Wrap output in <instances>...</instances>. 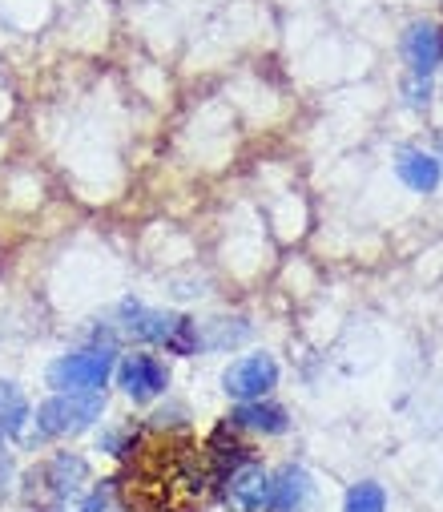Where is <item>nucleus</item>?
Listing matches in <instances>:
<instances>
[{"instance_id":"4468645a","label":"nucleus","mask_w":443,"mask_h":512,"mask_svg":"<svg viewBox=\"0 0 443 512\" xmlns=\"http://www.w3.org/2000/svg\"><path fill=\"white\" fill-rule=\"evenodd\" d=\"M343 512H387V492L379 484H355L343 500Z\"/></svg>"},{"instance_id":"423d86ee","label":"nucleus","mask_w":443,"mask_h":512,"mask_svg":"<svg viewBox=\"0 0 443 512\" xmlns=\"http://www.w3.org/2000/svg\"><path fill=\"white\" fill-rule=\"evenodd\" d=\"M226 500L234 512H262L270 504V476L262 464L246 460L234 472H226Z\"/></svg>"},{"instance_id":"20e7f679","label":"nucleus","mask_w":443,"mask_h":512,"mask_svg":"<svg viewBox=\"0 0 443 512\" xmlns=\"http://www.w3.org/2000/svg\"><path fill=\"white\" fill-rule=\"evenodd\" d=\"M278 383V363L270 359V355H242L238 363H230L226 367V375H222V388H226V396L230 400H238V404H246V400H262L270 388Z\"/></svg>"},{"instance_id":"0eeeda50","label":"nucleus","mask_w":443,"mask_h":512,"mask_svg":"<svg viewBox=\"0 0 443 512\" xmlns=\"http://www.w3.org/2000/svg\"><path fill=\"white\" fill-rule=\"evenodd\" d=\"M403 57H407L415 77H427L443 61V29L435 21H415L403 33Z\"/></svg>"},{"instance_id":"7ed1b4c3","label":"nucleus","mask_w":443,"mask_h":512,"mask_svg":"<svg viewBox=\"0 0 443 512\" xmlns=\"http://www.w3.org/2000/svg\"><path fill=\"white\" fill-rule=\"evenodd\" d=\"M97 416H101V392H97V396L57 392L49 404H41V408H37V432H41L45 440L77 436V432H85Z\"/></svg>"},{"instance_id":"ddd939ff","label":"nucleus","mask_w":443,"mask_h":512,"mask_svg":"<svg viewBox=\"0 0 443 512\" xmlns=\"http://www.w3.org/2000/svg\"><path fill=\"white\" fill-rule=\"evenodd\" d=\"M202 460H206L210 472H222V476H226V472H234L238 464H246V448H242L230 432H218V436L206 444V456H202Z\"/></svg>"},{"instance_id":"f03ea898","label":"nucleus","mask_w":443,"mask_h":512,"mask_svg":"<svg viewBox=\"0 0 443 512\" xmlns=\"http://www.w3.org/2000/svg\"><path fill=\"white\" fill-rule=\"evenodd\" d=\"M109 375H113V351L89 347V351H73L65 359H57L49 367V388L73 392V396H97Z\"/></svg>"},{"instance_id":"1a4fd4ad","label":"nucleus","mask_w":443,"mask_h":512,"mask_svg":"<svg viewBox=\"0 0 443 512\" xmlns=\"http://www.w3.org/2000/svg\"><path fill=\"white\" fill-rule=\"evenodd\" d=\"M395 174L403 178L407 190L431 194V190L439 186V178H443V166H439V158H431V154H423V150H399Z\"/></svg>"},{"instance_id":"f257e3e1","label":"nucleus","mask_w":443,"mask_h":512,"mask_svg":"<svg viewBox=\"0 0 443 512\" xmlns=\"http://www.w3.org/2000/svg\"><path fill=\"white\" fill-rule=\"evenodd\" d=\"M206 460H198V452L190 444L166 440V444H145L137 456V468L125 480V500L129 508H145V512H178L174 504L198 500L202 496V468Z\"/></svg>"},{"instance_id":"6e6552de","label":"nucleus","mask_w":443,"mask_h":512,"mask_svg":"<svg viewBox=\"0 0 443 512\" xmlns=\"http://www.w3.org/2000/svg\"><path fill=\"white\" fill-rule=\"evenodd\" d=\"M270 512H311L315 508V484L303 468H282L270 480Z\"/></svg>"},{"instance_id":"2eb2a0df","label":"nucleus","mask_w":443,"mask_h":512,"mask_svg":"<svg viewBox=\"0 0 443 512\" xmlns=\"http://www.w3.org/2000/svg\"><path fill=\"white\" fill-rule=\"evenodd\" d=\"M407 101L411 105H427V93H431V85H427V77H415V81H407Z\"/></svg>"},{"instance_id":"dca6fc26","label":"nucleus","mask_w":443,"mask_h":512,"mask_svg":"<svg viewBox=\"0 0 443 512\" xmlns=\"http://www.w3.org/2000/svg\"><path fill=\"white\" fill-rule=\"evenodd\" d=\"M109 508V500H105V492H93L89 500H85V508L81 512H105Z\"/></svg>"},{"instance_id":"9b49d317","label":"nucleus","mask_w":443,"mask_h":512,"mask_svg":"<svg viewBox=\"0 0 443 512\" xmlns=\"http://www.w3.org/2000/svg\"><path fill=\"white\" fill-rule=\"evenodd\" d=\"M33 480H41L57 500H65V496H73L77 488H81V480H85V460H77V456H57L41 476H33Z\"/></svg>"},{"instance_id":"9d476101","label":"nucleus","mask_w":443,"mask_h":512,"mask_svg":"<svg viewBox=\"0 0 443 512\" xmlns=\"http://www.w3.org/2000/svg\"><path fill=\"white\" fill-rule=\"evenodd\" d=\"M234 424L246 428V432H262V436H278L286 432V408L278 404H266V400H246L238 412H234Z\"/></svg>"},{"instance_id":"39448f33","label":"nucleus","mask_w":443,"mask_h":512,"mask_svg":"<svg viewBox=\"0 0 443 512\" xmlns=\"http://www.w3.org/2000/svg\"><path fill=\"white\" fill-rule=\"evenodd\" d=\"M117 383L125 388V396H129V400L145 404V400H154V396H162V392H166L170 371H166V363H162L158 355L133 351V355H125V359H121V367H117Z\"/></svg>"},{"instance_id":"f8f14e48","label":"nucleus","mask_w":443,"mask_h":512,"mask_svg":"<svg viewBox=\"0 0 443 512\" xmlns=\"http://www.w3.org/2000/svg\"><path fill=\"white\" fill-rule=\"evenodd\" d=\"M25 420H29V400L21 396L17 383L0 379V440L17 436V432L25 428Z\"/></svg>"}]
</instances>
